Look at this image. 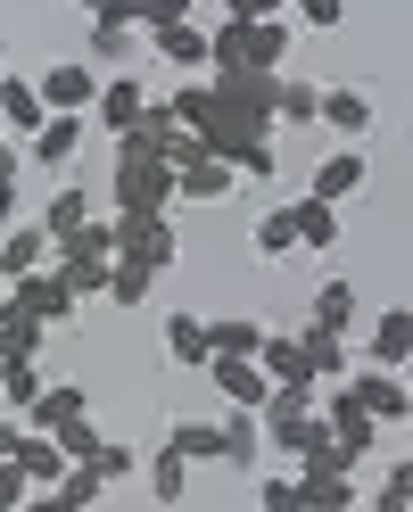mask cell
Segmentation results:
<instances>
[{
    "instance_id": "836d02e7",
    "label": "cell",
    "mask_w": 413,
    "mask_h": 512,
    "mask_svg": "<svg viewBox=\"0 0 413 512\" xmlns=\"http://www.w3.org/2000/svg\"><path fill=\"white\" fill-rule=\"evenodd\" d=\"M248 248H257V256H290V248H298V223H290V207H265L257 223H248Z\"/></svg>"
},
{
    "instance_id": "d6a6232c",
    "label": "cell",
    "mask_w": 413,
    "mask_h": 512,
    "mask_svg": "<svg viewBox=\"0 0 413 512\" xmlns=\"http://www.w3.org/2000/svg\"><path fill=\"white\" fill-rule=\"evenodd\" d=\"M67 413H91V397H83V389H42L34 405L17 413V422H25V430H58V422H67Z\"/></svg>"
},
{
    "instance_id": "1f68e13d",
    "label": "cell",
    "mask_w": 413,
    "mask_h": 512,
    "mask_svg": "<svg viewBox=\"0 0 413 512\" xmlns=\"http://www.w3.org/2000/svg\"><path fill=\"white\" fill-rule=\"evenodd\" d=\"M108 496V479H100V463H67L58 471V488H50V504H67V512H83V504H100Z\"/></svg>"
},
{
    "instance_id": "30bf717a",
    "label": "cell",
    "mask_w": 413,
    "mask_h": 512,
    "mask_svg": "<svg viewBox=\"0 0 413 512\" xmlns=\"http://www.w3.org/2000/svg\"><path fill=\"white\" fill-rule=\"evenodd\" d=\"M364 364H389V372H405V364H413V306L372 314V331H364Z\"/></svg>"
},
{
    "instance_id": "5b68a950",
    "label": "cell",
    "mask_w": 413,
    "mask_h": 512,
    "mask_svg": "<svg viewBox=\"0 0 413 512\" xmlns=\"http://www.w3.org/2000/svg\"><path fill=\"white\" fill-rule=\"evenodd\" d=\"M323 422H331V438L347 446V455H372V446H380V422H372V413H364V397L356 389H347V380H339V389H323Z\"/></svg>"
},
{
    "instance_id": "3957f363",
    "label": "cell",
    "mask_w": 413,
    "mask_h": 512,
    "mask_svg": "<svg viewBox=\"0 0 413 512\" xmlns=\"http://www.w3.org/2000/svg\"><path fill=\"white\" fill-rule=\"evenodd\" d=\"M364 182H372V157H364V141H339V149H323V157H314V174H306V190H314V199H331V207L364 199Z\"/></svg>"
},
{
    "instance_id": "d590c367",
    "label": "cell",
    "mask_w": 413,
    "mask_h": 512,
    "mask_svg": "<svg viewBox=\"0 0 413 512\" xmlns=\"http://www.w3.org/2000/svg\"><path fill=\"white\" fill-rule=\"evenodd\" d=\"M133 42H141V34H133V25H108V17H91V58H100V67H108V75L124 67V58H133Z\"/></svg>"
},
{
    "instance_id": "f1b7e54d",
    "label": "cell",
    "mask_w": 413,
    "mask_h": 512,
    "mask_svg": "<svg viewBox=\"0 0 413 512\" xmlns=\"http://www.w3.org/2000/svg\"><path fill=\"white\" fill-rule=\"evenodd\" d=\"M257 364H265V380H314V372H306V347H298V331H265Z\"/></svg>"
},
{
    "instance_id": "83f0119b",
    "label": "cell",
    "mask_w": 413,
    "mask_h": 512,
    "mask_svg": "<svg viewBox=\"0 0 413 512\" xmlns=\"http://www.w3.org/2000/svg\"><path fill=\"white\" fill-rule=\"evenodd\" d=\"M166 438L182 446L190 463H224V422H207V413H182V422H174Z\"/></svg>"
},
{
    "instance_id": "ee69618b",
    "label": "cell",
    "mask_w": 413,
    "mask_h": 512,
    "mask_svg": "<svg viewBox=\"0 0 413 512\" xmlns=\"http://www.w3.org/2000/svg\"><path fill=\"white\" fill-rule=\"evenodd\" d=\"M257 504L265 512H298V479H257Z\"/></svg>"
},
{
    "instance_id": "f546056e",
    "label": "cell",
    "mask_w": 413,
    "mask_h": 512,
    "mask_svg": "<svg viewBox=\"0 0 413 512\" xmlns=\"http://www.w3.org/2000/svg\"><path fill=\"white\" fill-rule=\"evenodd\" d=\"M273 124H323V83H273Z\"/></svg>"
},
{
    "instance_id": "e0dca14e",
    "label": "cell",
    "mask_w": 413,
    "mask_h": 512,
    "mask_svg": "<svg viewBox=\"0 0 413 512\" xmlns=\"http://www.w3.org/2000/svg\"><path fill=\"white\" fill-rule=\"evenodd\" d=\"M356 512L364 488H356V471H298V512Z\"/></svg>"
},
{
    "instance_id": "b9f144b4",
    "label": "cell",
    "mask_w": 413,
    "mask_h": 512,
    "mask_svg": "<svg viewBox=\"0 0 413 512\" xmlns=\"http://www.w3.org/2000/svg\"><path fill=\"white\" fill-rule=\"evenodd\" d=\"M372 504H380V512H413V455H405V463L389 471V488H380Z\"/></svg>"
},
{
    "instance_id": "7a4b0ae2",
    "label": "cell",
    "mask_w": 413,
    "mask_h": 512,
    "mask_svg": "<svg viewBox=\"0 0 413 512\" xmlns=\"http://www.w3.org/2000/svg\"><path fill=\"white\" fill-rule=\"evenodd\" d=\"M116 256H133V265H149L157 281H166L182 265V232H174V215H133V207H116Z\"/></svg>"
},
{
    "instance_id": "9c48e42d",
    "label": "cell",
    "mask_w": 413,
    "mask_h": 512,
    "mask_svg": "<svg viewBox=\"0 0 413 512\" xmlns=\"http://www.w3.org/2000/svg\"><path fill=\"white\" fill-rule=\"evenodd\" d=\"M323 124L339 141H372L380 108H372V91H356V83H323Z\"/></svg>"
},
{
    "instance_id": "e575fe53",
    "label": "cell",
    "mask_w": 413,
    "mask_h": 512,
    "mask_svg": "<svg viewBox=\"0 0 413 512\" xmlns=\"http://www.w3.org/2000/svg\"><path fill=\"white\" fill-rule=\"evenodd\" d=\"M149 290H157L149 265H133V256H116V265H108V298L116 306H149Z\"/></svg>"
},
{
    "instance_id": "277c9868",
    "label": "cell",
    "mask_w": 413,
    "mask_h": 512,
    "mask_svg": "<svg viewBox=\"0 0 413 512\" xmlns=\"http://www.w3.org/2000/svg\"><path fill=\"white\" fill-rule=\"evenodd\" d=\"M9 298H17L25 314H42L50 331H58V323H67V314L83 306V298L67 290V273H58V265H34V273H17V281H9Z\"/></svg>"
},
{
    "instance_id": "484cf974",
    "label": "cell",
    "mask_w": 413,
    "mask_h": 512,
    "mask_svg": "<svg viewBox=\"0 0 413 512\" xmlns=\"http://www.w3.org/2000/svg\"><path fill=\"white\" fill-rule=\"evenodd\" d=\"M314 323H323V331H356V323H364L356 281H323V290H314Z\"/></svg>"
},
{
    "instance_id": "681fc988",
    "label": "cell",
    "mask_w": 413,
    "mask_h": 512,
    "mask_svg": "<svg viewBox=\"0 0 413 512\" xmlns=\"http://www.w3.org/2000/svg\"><path fill=\"white\" fill-rule=\"evenodd\" d=\"M75 9H83V17H108V0H75Z\"/></svg>"
},
{
    "instance_id": "4dcf8cb0",
    "label": "cell",
    "mask_w": 413,
    "mask_h": 512,
    "mask_svg": "<svg viewBox=\"0 0 413 512\" xmlns=\"http://www.w3.org/2000/svg\"><path fill=\"white\" fill-rule=\"evenodd\" d=\"M83 223H91V190H75V182H67V190H58V199L42 207V232H50V240H75Z\"/></svg>"
},
{
    "instance_id": "52a82bcc",
    "label": "cell",
    "mask_w": 413,
    "mask_h": 512,
    "mask_svg": "<svg viewBox=\"0 0 413 512\" xmlns=\"http://www.w3.org/2000/svg\"><path fill=\"white\" fill-rule=\"evenodd\" d=\"M91 100H100V67H91V58H58V67L42 75V108L91 116Z\"/></svg>"
},
{
    "instance_id": "cb8c5ba5",
    "label": "cell",
    "mask_w": 413,
    "mask_h": 512,
    "mask_svg": "<svg viewBox=\"0 0 413 512\" xmlns=\"http://www.w3.org/2000/svg\"><path fill=\"white\" fill-rule=\"evenodd\" d=\"M182 496H190V455L166 438V446L149 455V504H182Z\"/></svg>"
},
{
    "instance_id": "4316f807",
    "label": "cell",
    "mask_w": 413,
    "mask_h": 512,
    "mask_svg": "<svg viewBox=\"0 0 413 512\" xmlns=\"http://www.w3.org/2000/svg\"><path fill=\"white\" fill-rule=\"evenodd\" d=\"M257 347H265L257 314H224V323H207V356H257Z\"/></svg>"
},
{
    "instance_id": "44dd1931",
    "label": "cell",
    "mask_w": 413,
    "mask_h": 512,
    "mask_svg": "<svg viewBox=\"0 0 413 512\" xmlns=\"http://www.w3.org/2000/svg\"><path fill=\"white\" fill-rule=\"evenodd\" d=\"M166 364L207 372V314H166Z\"/></svg>"
},
{
    "instance_id": "f907efd6",
    "label": "cell",
    "mask_w": 413,
    "mask_h": 512,
    "mask_svg": "<svg viewBox=\"0 0 413 512\" xmlns=\"http://www.w3.org/2000/svg\"><path fill=\"white\" fill-rule=\"evenodd\" d=\"M0 298H9V273H0Z\"/></svg>"
},
{
    "instance_id": "f5cc1de1",
    "label": "cell",
    "mask_w": 413,
    "mask_h": 512,
    "mask_svg": "<svg viewBox=\"0 0 413 512\" xmlns=\"http://www.w3.org/2000/svg\"><path fill=\"white\" fill-rule=\"evenodd\" d=\"M0 133H9V124H0Z\"/></svg>"
},
{
    "instance_id": "7bdbcfd3",
    "label": "cell",
    "mask_w": 413,
    "mask_h": 512,
    "mask_svg": "<svg viewBox=\"0 0 413 512\" xmlns=\"http://www.w3.org/2000/svg\"><path fill=\"white\" fill-rule=\"evenodd\" d=\"M83 463H100V479H133V446H108V438H100Z\"/></svg>"
},
{
    "instance_id": "603a6c76",
    "label": "cell",
    "mask_w": 413,
    "mask_h": 512,
    "mask_svg": "<svg viewBox=\"0 0 413 512\" xmlns=\"http://www.w3.org/2000/svg\"><path fill=\"white\" fill-rule=\"evenodd\" d=\"M42 314H25L17 298H0V364H9V356H42Z\"/></svg>"
},
{
    "instance_id": "6da1fadb",
    "label": "cell",
    "mask_w": 413,
    "mask_h": 512,
    "mask_svg": "<svg viewBox=\"0 0 413 512\" xmlns=\"http://www.w3.org/2000/svg\"><path fill=\"white\" fill-rule=\"evenodd\" d=\"M108 199L133 207V215H174V166H166V157H141V149H116Z\"/></svg>"
},
{
    "instance_id": "816d5d0a",
    "label": "cell",
    "mask_w": 413,
    "mask_h": 512,
    "mask_svg": "<svg viewBox=\"0 0 413 512\" xmlns=\"http://www.w3.org/2000/svg\"><path fill=\"white\" fill-rule=\"evenodd\" d=\"M405 397H413V380H405Z\"/></svg>"
},
{
    "instance_id": "8992f818",
    "label": "cell",
    "mask_w": 413,
    "mask_h": 512,
    "mask_svg": "<svg viewBox=\"0 0 413 512\" xmlns=\"http://www.w3.org/2000/svg\"><path fill=\"white\" fill-rule=\"evenodd\" d=\"M347 389L364 397V413H372L380 430H389V422H413V397H405V380H397L389 364H356V372H347Z\"/></svg>"
},
{
    "instance_id": "ac0fdd59",
    "label": "cell",
    "mask_w": 413,
    "mask_h": 512,
    "mask_svg": "<svg viewBox=\"0 0 413 512\" xmlns=\"http://www.w3.org/2000/svg\"><path fill=\"white\" fill-rule=\"evenodd\" d=\"M290 223H298V248H314V256H331L339 232H347L339 207H331V199H314V190H306V199H290Z\"/></svg>"
},
{
    "instance_id": "4fadbf2b",
    "label": "cell",
    "mask_w": 413,
    "mask_h": 512,
    "mask_svg": "<svg viewBox=\"0 0 413 512\" xmlns=\"http://www.w3.org/2000/svg\"><path fill=\"white\" fill-rule=\"evenodd\" d=\"M298 347H306V372H314V389H339V380L356 372V356H347V331L306 323V331H298Z\"/></svg>"
},
{
    "instance_id": "ab89813d",
    "label": "cell",
    "mask_w": 413,
    "mask_h": 512,
    "mask_svg": "<svg viewBox=\"0 0 413 512\" xmlns=\"http://www.w3.org/2000/svg\"><path fill=\"white\" fill-rule=\"evenodd\" d=\"M232 166H240V182H273L281 174V149L273 141H248V149H232Z\"/></svg>"
},
{
    "instance_id": "5bb4252c",
    "label": "cell",
    "mask_w": 413,
    "mask_h": 512,
    "mask_svg": "<svg viewBox=\"0 0 413 512\" xmlns=\"http://www.w3.org/2000/svg\"><path fill=\"white\" fill-rule=\"evenodd\" d=\"M207 372H215V397L224 405H265L273 397V380H265L257 356H207Z\"/></svg>"
},
{
    "instance_id": "ffe728a7",
    "label": "cell",
    "mask_w": 413,
    "mask_h": 512,
    "mask_svg": "<svg viewBox=\"0 0 413 512\" xmlns=\"http://www.w3.org/2000/svg\"><path fill=\"white\" fill-rule=\"evenodd\" d=\"M50 248H58V240L42 232V223H9V232H0V273H9V281L34 273V265H50Z\"/></svg>"
},
{
    "instance_id": "7c38bea8",
    "label": "cell",
    "mask_w": 413,
    "mask_h": 512,
    "mask_svg": "<svg viewBox=\"0 0 413 512\" xmlns=\"http://www.w3.org/2000/svg\"><path fill=\"white\" fill-rule=\"evenodd\" d=\"M25 149H34V166H50V174H67L75 157H83V116H67V108H50V116H42V133L25 141Z\"/></svg>"
},
{
    "instance_id": "d6986e66",
    "label": "cell",
    "mask_w": 413,
    "mask_h": 512,
    "mask_svg": "<svg viewBox=\"0 0 413 512\" xmlns=\"http://www.w3.org/2000/svg\"><path fill=\"white\" fill-rule=\"evenodd\" d=\"M42 116H50V108H42V83H17V75H0V124H9L17 141H34V133H42Z\"/></svg>"
},
{
    "instance_id": "2e32d148",
    "label": "cell",
    "mask_w": 413,
    "mask_h": 512,
    "mask_svg": "<svg viewBox=\"0 0 413 512\" xmlns=\"http://www.w3.org/2000/svg\"><path fill=\"white\" fill-rule=\"evenodd\" d=\"M149 42H157V58H166L174 75H207V25H199V17H182V25H157Z\"/></svg>"
},
{
    "instance_id": "60d3db41",
    "label": "cell",
    "mask_w": 413,
    "mask_h": 512,
    "mask_svg": "<svg viewBox=\"0 0 413 512\" xmlns=\"http://www.w3.org/2000/svg\"><path fill=\"white\" fill-rule=\"evenodd\" d=\"M34 504V479L17 471V455H0V512H25Z\"/></svg>"
},
{
    "instance_id": "8d00e7d4",
    "label": "cell",
    "mask_w": 413,
    "mask_h": 512,
    "mask_svg": "<svg viewBox=\"0 0 413 512\" xmlns=\"http://www.w3.org/2000/svg\"><path fill=\"white\" fill-rule=\"evenodd\" d=\"M0 397H9V413H25V405L42 397V372H34V356H9V364H0Z\"/></svg>"
},
{
    "instance_id": "d4e9b609",
    "label": "cell",
    "mask_w": 413,
    "mask_h": 512,
    "mask_svg": "<svg viewBox=\"0 0 413 512\" xmlns=\"http://www.w3.org/2000/svg\"><path fill=\"white\" fill-rule=\"evenodd\" d=\"M17 471L34 479V488H58V471H67L58 438H50V430H25V438H17Z\"/></svg>"
},
{
    "instance_id": "ba28073f",
    "label": "cell",
    "mask_w": 413,
    "mask_h": 512,
    "mask_svg": "<svg viewBox=\"0 0 413 512\" xmlns=\"http://www.w3.org/2000/svg\"><path fill=\"white\" fill-rule=\"evenodd\" d=\"M141 108H149V83H133V75H100V100H91V124L116 141V133H133L141 124Z\"/></svg>"
},
{
    "instance_id": "f35d334b",
    "label": "cell",
    "mask_w": 413,
    "mask_h": 512,
    "mask_svg": "<svg viewBox=\"0 0 413 512\" xmlns=\"http://www.w3.org/2000/svg\"><path fill=\"white\" fill-rule=\"evenodd\" d=\"M50 438H58V455H67V463H83L91 446H100V430H91V413H67V422H58Z\"/></svg>"
},
{
    "instance_id": "8fae6325",
    "label": "cell",
    "mask_w": 413,
    "mask_h": 512,
    "mask_svg": "<svg viewBox=\"0 0 413 512\" xmlns=\"http://www.w3.org/2000/svg\"><path fill=\"white\" fill-rule=\"evenodd\" d=\"M232 182H240L232 157H199V166L174 174V207H215V199H232Z\"/></svg>"
},
{
    "instance_id": "9a60e30c",
    "label": "cell",
    "mask_w": 413,
    "mask_h": 512,
    "mask_svg": "<svg viewBox=\"0 0 413 512\" xmlns=\"http://www.w3.org/2000/svg\"><path fill=\"white\" fill-rule=\"evenodd\" d=\"M290 42H298V17H248V67L257 75L290 67Z\"/></svg>"
},
{
    "instance_id": "bcb514c9",
    "label": "cell",
    "mask_w": 413,
    "mask_h": 512,
    "mask_svg": "<svg viewBox=\"0 0 413 512\" xmlns=\"http://www.w3.org/2000/svg\"><path fill=\"white\" fill-rule=\"evenodd\" d=\"M17 215H25V207H17V174H0V232H9Z\"/></svg>"
},
{
    "instance_id": "74e56055",
    "label": "cell",
    "mask_w": 413,
    "mask_h": 512,
    "mask_svg": "<svg viewBox=\"0 0 413 512\" xmlns=\"http://www.w3.org/2000/svg\"><path fill=\"white\" fill-rule=\"evenodd\" d=\"M290 17L306 25V34H339V25H347V0H290Z\"/></svg>"
},
{
    "instance_id": "f6af8a7d",
    "label": "cell",
    "mask_w": 413,
    "mask_h": 512,
    "mask_svg": "<svg viewBox=\"0 0 413 512\" xmlns=\"http://www.w3.org/2000/svg\"><path fill=\"white\" fill-rule=\"evenodd\" d=\"M224 17H290V0H224Z\"/></svg>"
},
{
    "instance_id": "7402d4cb",
    "label": "cell",
    "mask_w": 413,
    "mask_h": 512,
    "mask_svg": "<svg viewBox=\"0 0 413 512\" xmlns=\"http://www.w3.org/2000/svg\"><path fill=\"white\" fill-rule=\"evenodd\" d=\"M257 455H265V422H257V405H232V413H224V463L248 471Z\"/></svg>"
},
{
    "instance_id": "c3c4849f",
    "label": "cell",
    "mask_w": 413,
    "mask_h": 512,
    "mask_svg": "<svg viewBox=\"0 0 413 512\" xmlns=\"http://www.w3.org/2000/svg\"><path fill=\"white\" fill-rule=\"evenodd\" d=\"M17 438H25V422H9V413H0V455H17Z\"/></svg>"
},
{
    "instance_id": "7dc6e473",
    "label": "cell",
    "mask_w": 413,
    "mask_h": 512,
    "mask_svg": "<svg viewBox=\"0 0 413 512\" xmlns=\"http://www.w3.org/2000/svg\"><path fill=\"white\" fill-rule=\"evenodd\" d=\"M0 174H25V149H17L9 133H0Z\"/></svg>"
}]
</instances>
